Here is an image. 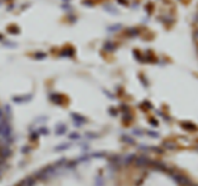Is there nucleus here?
I'll use <instances>...</instances> for the list:
<instances>
[{"label": "nucleus", "mask_w": 198, "mask_h": 186, "mask_svg": "<svg viewBox=\"0 0 198 186\" xmlns=\"http://www.w3.org/2000/svg\"><path fill=\"white\" fill-rule=\"evenodd\" d=\"M0 136H1V127H0Z\"/></svg>", "instance_id": "f8f14e48"}, {"label": "nucleus", "mask_w": 198, "mask_h": 186, "mask_svg": "<svg viewBox=\"0 0 198 186\" xmlns=\"http://www.w3.org/2000/svg\"><path fill=\"white\" fill-rule=\"evenodd\" d=\"M183 126H185V127H187L188 129H196V127L193 125V124H190V123H188V124H184Z\"/></svg>", "instance_id": "0eeeda50"}, {"label": "nucleus", "mask_w": 198, "mask_h": 186, "mask_svg": "<svg viewBox=\"0 0 198 186\" xmlns=\"http://www.w3.org/2000/svg\"><path fill=\"white\" fill-rule=\"evenodd\" d=\"M163 146L166 147L167 149H175L176 148V144H174V142H172L171 141H167V142H163Z\"/></svg>", "instance_id": "7ed1b4c3"}, {"label": "nucleus", "mask_w": 198, "mask_h": 186, "mask_svg": "<svg viewBox=\"0 0 198 186\" xmlns=\"http://www.w3.org/2000/svg\"><path fill=\"white\" fill-rule=\"evenodd\" d=\"M105 49H106V51H112V49H114V46L113 44H106V46H105Z\"/></svg>", "instance_id": "423d86ee"}, {"label": "nucleus", "mask_w": 198, "mask_h": 186, "mask_svg": "<svg viewBox=\"0 0 198 186\" xmlns=\"http://www.w3.org/2000/svg\"><path fill=\"white\" fill-rule=\"evenodd\" d=\"M135 161V165L136 167H139V168H142V167H148L151 165V160L149 158H147L146 156H138L136 157V158L134 159Z\"/></svg>", "instance_id": "f03ea898"}, {"label": "nucleus", "mask_w": 198, "mask_h": 186, "mask_svg": "<svg viewBox=\"0 0 198 186\" xmlns=\"http://www.w3.org/2000/svg\"><path fill=\"white\" fill-rule=\"evenodd\" d=\"M70 138H71V139H78L79 136H78L77 134H76V133H72V134L70 135Z\"/></svg>", "instance_id": "1a4fd4ad"}, {"label": "nucleus", "mask_w": 198, "mask_h": 186, "mask_svg": "<svg viewBox=\"0 0 198 186\" xmlns=\"http://www.w3.org/2000/svg\"><path fill=\"white\" fill-rule=\"evenodd\" d=\"M197 38H198V37H197Z\"/></svg>", "instance_id": "ddd939ff"}, {"label": "nucleus", "mask_w": 198, "mask_h": 186, "mask_svg": "<svg viewBox=\"0 0 198 186\" xmlns=\"http://www.w3.org/2000/svg\"><path fill=\"white\" fill-rule=\"evenodd\" d=\"M167 173H169V175L173 177V180L177 182L178 184L182 185V186H190L192 185V181L188 177H187L184 175H181L177 171H175L173 170H167Z\"/></svg>", "instance_id": "f257e3e1"}, {"label": "nucleus", "mask_w": 198, "mask_h": 186, "mask_svg": "<svg viewBox=\"0 0 198 186\" xmlns=\"http://www.w3.org/2000/svg\"><path fill=\"white\" fill-rule=\"evenodd\" d=\"M3 119V112L1 111V109H0V120H2Z\"/></svg>", "instance_id": "9b49d317"}, {"label": "nucleus", "mask_w": 198, "mask_h": 186, "mask_svg": "<svg viewBox=\"0 0 198 186\" xmlns=\"http://www.w3.org/2000/svg\"><path fill=\"white\" fill-rule=\"evenodd\" d=\"M46 54H43V53H38V54H36V57H39V58H42V57H45Z\"/></svg>", "instance_id": "9d476101"}, {"label": "nucleus", "mask_w": 198, "mask_h": 186, "mask_svg": "<svg viewBox=\"0 0 198 186\" xmlns=\"http://www.w3.org/2000/svg\"><path fill=\"white\" fill-rule=\"evenodd\" d=\"M123 141H124V142H129V144H134V140L129 139V137H124V138H123Z\"/></svg>", "instance_id": "6e6552de"}, {"label": "nucleus", "mask_w": 198, "mask_h": 186, "mask_svg": "<svg viewBox=\"0 0 198 186\" xmlns=\"http://www.w3.org/2000/svg\"><path fill=\"white\" fill-rule=\"evenodd\" d=\"M51 101H53L54 103L56 104H59L60 101H61V99H60V95H58V94H53L52 96H51Z\"/></svg>", "instance_id": "20e7f679"}, {"label": "nucleus", "mask_w": 198, "mask_h": 186, "mask_svg": "<svg viewBox=\"0 0 198 186\" xmlns=\"http://www.w3.org/2000/svg\"><path fill=\"white\" fill-rule=\"evenodd\" d=\"M65 132H66V127H65V125H62V128H61V129L59 128V129H58V130L56 131V133H57L58 135H59V134H60V135H62V134H64Z\"/></svg>", "instance_id": "39448f33"}]
</instances>
